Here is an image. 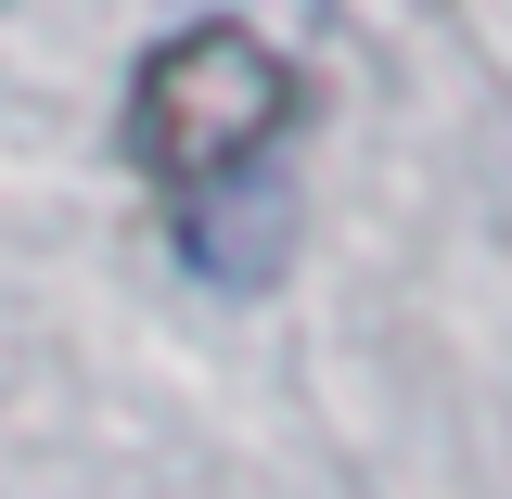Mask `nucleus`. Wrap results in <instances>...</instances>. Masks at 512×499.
<instances>
[{"mask_svg": "<svg viewBox=\"0 0 512 499\" xmlns=\"http://www.w3.org/2000/svg\"><path fill=\"white\" fill-rule=\"evenodd\" d=\"M282 128H295V52L231 26V13L167 26L141 52V77H128V167L192 192V205H218Z\"/></svg>", "mask_w": 512, "mask_h": 499, "instance_id": "f257e3e1", "label": "nucleus"}]
</instances>
